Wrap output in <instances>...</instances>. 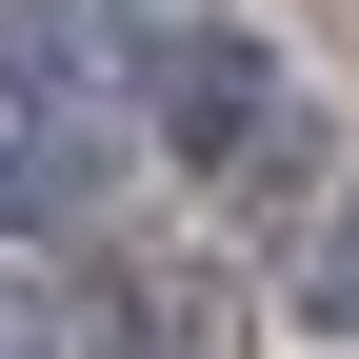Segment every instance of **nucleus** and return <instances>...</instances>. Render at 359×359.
<instances>
[{"label": "nucleus", "mask_w": 359, "mask_h": 359, "mask_svg": "<svg viewBox=\"0 0 359 359\" xmlns=\"http://www.w3.org/2000/svg\"><path fill=\"white\" fill-rule=\"evenodd\" d=\"M140 120H160V160L200 180V200H299V180H320V100H299V60L259 20H180L140 60Z\"/></svg>", "instance_id": "f257e3e1"}, {"label": "nucleus", "mask_w": 359, "mask_h": 359, "mask_svg": "<svg viewBox=\"0 0 359 359\" xmlns=\"http://www.w3.org/2000/svg\"><path fill=\"white\" fill-rule=\"evenodd\" d=\"M100 160H120V120H100V80H80V40L0 20V240L80 219V200H100Z\"/></svg>", "instance_id": "f03ea898"}, {"label": "nucleus", "mask_w": 359, "mask_h": 359, "mask_svg": "<svg viewBox=\"0 0 359 359\" xmlns=\"http://www.w3.org/2000/svg\"><path fill=\"white\" fill-rule=\"evenodd\" d=\"M80 339H100V359H219V320H200V280H180V259H100Z\"/></svg>", "instance_id": "7ed1b4c3"}, {"label": "nucleus", "mask_w": 359, "mask_h": 359, "mask_svg": "<svg viewBox=\"0 0 359 359\" xmlns=\"http://www.w3.org/2000/svg\"><path fill=\"white\" fill-rule=\"evenodd\" d=\"M299 339H359V180L320 200V240H299Z\"/></svg>", "instance_id": "20e7f679"}, {"label": "nucleus", "mask_w": 359, "mask_h": 359, "mask_svg": "<svg viewBox=\"0 0 359 359\" xmlns=\"http://www.w3.org/2000/svg\"><path fill=\"white\" fill-rule=\"evenodd\" d=\"M0 359H80V299H40L20 259H0Z\"/></svg>", "instance_id": "39448f33"}]
</instances>
